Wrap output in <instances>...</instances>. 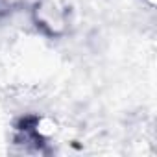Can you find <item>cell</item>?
<instances>
[{
    "mask_svg": "<svg viewBox=\"0 0 157 157\" xmlns=\"http://www.w3.org/2000/svg\"><path fill=\"white\" fill-rule=\"evenodd\" d=\"M6 11H8V2L6 0H0V17L6 15Z\"/></svg>",
    "mask_w": 157,
    "mask_h": 157,
    "instance_id": "1",
    "label": "cell"
},
{
    "mask_svg": "<svg viewBox=\"0 0 157 157\" xmlns=\"http://www.w3.org/2000/svg\"><path fill=\"white\" fill-rule=\"evenodd\" d=\"M150 2H151V4H153V2H155V0H150Z\"/></svg>",
    "mask_w": 157,
    "mask_h": 157,
    "instance_id": "2",
    "label": "cell"
}]
</instances>
